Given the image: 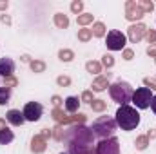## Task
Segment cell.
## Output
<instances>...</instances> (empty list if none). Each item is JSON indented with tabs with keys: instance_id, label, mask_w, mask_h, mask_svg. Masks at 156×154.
<instances>
[{
	"instance_id": "cell-28",
	"label": "cell",
	"mask_w": 156,
	"mask_h": 154,
	"mask_svg": "<svg viewBox=\"0 0 156 154\" xmlns=\"http://www.w3.org/2000/svg\"><path fill=\"white\" fill-rule=\"evenodd\" d=\"M102 65H104V67H107V69H111V67L115 65V58H113L111 54H105V56H102Z\"/></svg>"
},
{
	"instance_id": "cell-3",
	"label": "cell",
	"mask_w": 156,
	"mask_h": 154,
	"mask_svg": "<svg viewBox=\"0 0 156 154\" xmlns=\"http://www.w3.org/2000/svg\"><path fill=\"white\" fill-rule=\"evenodd\" d=\"M91 131H93L94 136H98V138H102V140L113 138V134H115V131H116V120L111 118V116H100L98 120L93 121Z\"/></svg>"
},
{
	"instance_id": "cell-2",
	"label": "cell",
	"mask_w": 156,
	"mask_h": 154,
	"mask_svg": "<svg viewBox=\"0 0 156 154\" xmlns=\"http://www.w3.org/2000/svg\"><path fill=\"white\" fill-rule=\"evenodd\" d=\"M116 125L122 131H133L140 125V114L134 107L129 105H120V109L116 111Z\"/></svg>"
},
{
	"instance_id": "cell-39",
	"label": "cell",
	"mask_w": 156,
	"mask_h": 154,
	"mask_svg": "<svg viewBox=\"0 0 156 154\" xmlns=\"http://www.w3.org/2000/svg\"><path fill=\"white\" fill-rule=\"evenodd\" d=\"M147 54H149V56H156V44H153V45L147 47Z\"/></svg>"
},
{
	"instance_id": "cell-17",
	"label": "cell",
	"mask_w": 156,
	"mask_h": 154,
	"mask_svg": "<svg viewBox=\"0 0 156 154\" xmlns=\"http://www.w3.org/2000/svg\"><path fill=\"white\" fill-rule=\"evenodd\" d=\"M55 26H56L58 29H66V27L69 26V18H67V15H64V13H56V15H55Z\"/></svg>"
},
{
	"instance_id": "cell-10",
	"label": "cell",
	"mask_w": 156,
	"mask_h": 154,
	"mask_svg": "<svg viewBox=\"0 0 156 154\" xmlns=\"http://www.w3.org/2000/svg\"><path fill=\"white\" fill-rule=\"evenodd\" d=\"M145 33H147V27H145L144 24H133V26L127 29V37H129V40H131L133 44L140 42V40L145 37Z\"/></svg>"
},
{
	"instance_id": "cell-18",
	"label": "cell",
	"mask_w": 156,
	"mask_h": 154,
	"mask_svg": "<svg viewBox=\"0 0 156 154\" xmlns=\"http://www.w3.org/2000/svg\"><path fill=\"white\" fill-rule=\"evenodd\" d=\"M9 98H11V89L9 87H0V105L9 103Z\"/></svg>"
},
{
	"instance_id": "cell-11",
	"label": "cell",
	"mask_w": 156,
	"mask_h": 154,
	"mask_svg": "<svg viewBox=\"0 0 156 154\" xmlns=\"http://www.w3.org/2000/svg\"><path fill=\"white\" fill-rule=\"evenodd\" d=\"M13 73H15V62L11 60V58H0V76L4 78H9L13 76Z\"/></svg>"
},
{
	"instance_id": "cell-6",
	"label": "cell",
	"mask_w": 156,
	"mask_h": 154,
	"mask_svg": "<svg viewBox=\"0 0 156 154\" xmlns=\"http://www.w3.org/2000/svg\"><path fill=\"white\" fill-rule=\"evenodd\" d=\"M105 45L111 51H123V47H125V35L122 31H116V29L109 31L107 38H105Z\"/></svg>"
},
{
	"instance_id": "cell-38",
	"label": "cell",
	"mask_w": 156,
	"mask_h": 154,
	"mask_svg": "<svg viewBox=\"0 0 156 154\" xmlns=\"http://www.w3.org/2000/svg\"><path fill=\"white\" fill-rule=\"evenodd\" d=\"M133 56H134V53L131 49H123V58L125 60H133Z\"/></svg>"
},
{
	"instance_id": "cell-30",
	"label": "cell",
	"mask_w": 156,
	"mask_h": 154,
	"mask_svg": "<svg viewBox=\"0 0 156 154\" xmlns=\"http://www.w3.org/2000/svg\"><path fill=\"white\" fill-rule=\"evenodd\" d=\"M82 102L93 103V91H83V93H82Z\"/></svg>"
},
{
	"instance_id": "cell-25",
	"label": "cell",
	"mask_w": 156,
	"mask_h": 154,
	"mask_svg": "<svg viewBox=\"0 0 156 154\" xmlns=\"http://www.w3.org/2000/svg\"><path fill=\"white\" fill-rule=\"evenodd\" d=\"M76 22H78V26H87V24L93 22V15H89V13H85V15H78Z\"/></svg>"
},
{
	"instance_id": "cell-43",
	"label": "cell",
	"mask_w": 156,
	"mask_h": 154,
	"mask_svg": "<svg viewBox=\"0 0 156 154\" xmlns=\"http://www.w3.org/2000/svg\"><path fill=\"white\" fill-rule=\"evenodd\" d=\"M2 22H4V24H11V18H9L7 15H2Z\"/></svg>"
},
{
	"instance_id": "cell-40",
	"label": "cell",
	"mask_w": 156,
	"mask_h": 154,
	"mask_svg": "<svg viewBox=\"0 0 156 154\" xmlns=\"http://www.w3.org/2000/svg\"><path fill=\"white\" fill-rule=\"evenodd\" d=\"M51 134H53V131H49V129H44V131H42V132H40V136H42V138H44V140H47V138H49V136H51Z\"/></svg>"
},
{
	"instance_id": "cell-27",
	"label": "cell",
	"mask_w": 156,
	"mask_h": 154,
	"mask_svg": "<svg viewBox=\"0 0 156 154\" xmlns=\"http://www.w3.org/2000/svg\"><path fill=\"white\" fill-rule=\"evenodd\" d=\"M31 69H33L35 73H44V71H45V64H44L42 60H33V62H31Z\"/></svg>"
},
{
	"instance_id": "cell-41",
	"label": "cell",
	"mask_w": 156,
	"mask_h": 154,
	"mask_svg": "<svg viewBox=\"0 0 156 154\" xmlns=\"http://www.w3.org/2000/svg\"><path fill=\"white\" fill-rule=\"evenodd\" d=\"M7 5H9V2H7V0H0V11L7 9Z\"/></svg>"
},
{
	"instance_id": "cell-44",
	"label": "cell",
	"mask_w": 156,
	"mask_h": 154,
	"mask_svg": "<svg viewBox=\"0 0 156 154\" xmlns=\"http://www.w3.org/2000/svg\"><path fill=\"white\" fill-rule=\"evenodd\" d=\"M5 127V120H0V129H4Z\"/></svg>"
},
{
	"instance_id": "cell-4",
	"label": "cell",
	"mask_w": 156,
	"mask_h": 154,
	"mask_svg": "<svg viewBox=\"0 0 156 154\" xmlns=\"http://www.w3.org/2000/svg\"><path fill=\"white\" fill-rule=\"evenodd\" d=\"M109 94H111V98H113L116 103L127 105V103L133 100V87H131L127 82L118 80L116 83L109 85Z\"/></svg>"
},
{
	"instance_id": "cell-33",
	"label": "cell",
	"mask_w": 156,
	"mask_h": 154,
	"mask_svg": "<svg viewBox=\"0 0 156 154\" xmlns=\"http://www.w3.org/2000/svg\"><path fill=\"white\" fill-rule=\"evenodd\" d=\"M56 82H58V85H62V87L66 85V87H67V85L71 83V78L69 76H58L56 78Z\"/></svg>"
},
{
	"instance_id": "cell-1",
	"label": "cell",
	"mask_w": 156,
	"mask_h": 154,
	"mask_svg": "<svg viewBox=\"0 0 156 154\" xmlns=\"http://www.w3.org/2000/svg\"><path fill=\"white\" fill-rule=\"evenodd\" d=\"M64 143L67 145V154H93L94 134L83 123L71 125L69 129H66Z\"/></svg>"
},
{
	"instance_id": "cell-45",
	"label": "cell",
	"mask_w": 156,
	"mask_h": 154,
	"mask_svg": "<svg viewBox=\"0 0 156 154\" xmlns=\"http://www.w3.org/2000/svg\"><path fill=\"white\" fill-rule=\"evenodd\" d=\"M60 154H67V152H60Z\"/></svg>"
},
{
	"instance_id": "cell-5",
	"label": "cell",
	"mask_w": 156,
	"mask_h": 154,
	"mask_svg": "<svg viewBox=\"0 0 156 154\" xmlns=\"http://www.w3.org/2000/svg\"><path fill=\"white\" fill-rule=\"evenodd\" d=\"M153 91L151 89H147V87H140V89H136L134 93H133V103L138 107V109H147V107H151V102H153Z\"/></svg>"
},
{
	"instance_id": "cell-14",
	"label": "cell",
	"mask_w": 156,
	"mask_h": 154,
	"mask_svg": "<svg viewBox=\"0 0 156 154\" xmlns=\"http://www.w3.org/2000/svg\"><path fill=\"white\" fill-rule=\"evenodd\" d=\"M80 100H78L76 96H69V98H66V102H64V107H66V111L67 113H76L78 107H80Z\"/></svg>"
},
{
	"instance_id": "cell-19",
	"label": "cell",
	"mask_w": 156,
	"mask_h": 154,
	"mask_svg": "<svg viewBox=\"0 0 156 154\" xmlns=\"http://www.w3.org/2000/svg\"><path fill=\"white\" fill-rule=\"evenodd\" d=\"M85 69L89 73H93V75H98V73H102V64L100 62H87L85 64Z\"/></svg>"
},
{
	"instance_id": "cell-22",
	"label": "cell",
	"mask_w": 156,
	"mask_h": 154,
	"mask_svg": "<svg viewBox=\"0 0 156 154\" xmlns=\"http://www.w3.org/2000/svg\"><path fill=\"white\" fill-rule=\"evenodd\" d=\"M105 107H107V103L104 100H93V103H91V109L94 113H102V111H105Z\"/></svg>"
},
{
	"instance_id": "cell-12",
	"label": "cell",
	"mask_w": 156,
	"mask_h": 154,
	"mask_svg": "<svg viewBox=\"0 0 156 154\" xmlns=\"http://www.w3.org/2000/svg\"><path fill=\"white\" fill-rule=\"evenodd\" d=\"M5 120H7L11 125H16V127H20V125L26 121L24 113H20V111H16V109H11V111L5 114Z\"/></svg>"
},
{
	"instance_id": "cell-29",
	"label": "cell",
	"mask_w": 156,
	"mask_h": 154,
	"mask_svg": "<svg viewBox=\"0 0 156 154\" xmlns=\"http://www.w3.org/2000/svg\"><path fill=\"white\" fill-rule=\"evenodd\" d=\"M64 134H66V132H64V129H62L60 125L53 129V136H55V138H56L58 142H62V140H64Z\"/></svg>"
},
{
	"instance_id": "cell-8",
	"label": "cell",
	"mask_w": 156,
	"mask_h": 154,
	"mask_svg": "<svg viewBox=\"0 0 156 154\" xmlns=\"http://www.w3.org/2000/svg\"><path fill=\"white\" fill-rule=\"evenodd\" d=\"M22 113H24V118L27 121H38L42 113H44V107L40 103H37V102H29V103H26Z\"/></svg>"
},
{
	"instance_id": "cell-9",
	"label": "cell",
	"mask_w": 156,
	"mask_h": 154,
	"mask_svg": "<svg viewBox=\"0 0 156 154\" xmlns=\"http://www.w3.org/2000/svg\"><path fill=\"white\" fill-rule=\"evenodd\" d=\"M144 15H145V13L140 9L138 2H133V0H129V2L125 4V18H127V20L134 22V20H140Z\"/></svg>"
},
{
	"instance_id": "cell-26",
	"label": "cell",
	"mask_w": 156,
	"mask_h": 154,
	"mask_svg": "<svg viewBox=\"0 0 156 154\" xmlns=\"http://www.w3.org/2000/svg\"><path fill=\"white\" fill-rule=\"evenodd\" d=\"M91 37H93L91 29H78V40H82V42H89Z\"/></svg>"
},
{
	"instance_id": "cell-21",
	"label": "cell",
	"mask_w": 156,
	"mask_h": 154,
	"mask_svg": "<svg viewBox=\"0 0 156 154\" xmlns=\"http://www.w3.org/2000/svg\"><path fill=\"white\" fill-rule=\"evenodd\" d=\"M58 56H60L62 62H71V60L75 58V53H73L71 49H62V51L58 53Z\"/></svg>"
},
{
	"instance_id": "cell-20",
	"label": "cell",
	"mask_w": 156,
	"mask_h": 154,
	"mask_svg": "<svg viewBox=\"0 0 156 154\" xmlns=\"http://www.w3.org/2000/svg\"><path fill=\"white\" fill-rule=\"evenodd\" d=\"M91 33H93L94 37H98V38H100V37H104V35H105V26H104L102 22H96V24L93 26Z\"/></svg>"
},
{
	"instance_id": "cell-23",
	"label": "cell",
	"mask_w": 156,
	"mask_h": 154,
	"mask_svg": "<svg viewBox=\"0 0 156 154\" xmlns=\"http://www.w3.org/2000/svg\"><path fill=\"white\" fill-rule=\"evenodd\" d=\"M134 145H136V149L144 151V149H147V145H149V138H147V136H138L136 142H134Z\"/></svg>"
},
{
	"instance_id": "cell-34",
	"label": "cell",
	"mask_w": 156,
	"mask_h": 154,
	"mask_svg": "<svg viewBox=\"0 0 156 154\" xmlns=\"http://www.w3.org/2000/svg\"><path fill=\"white\" fill-rule=\"evenodd\" d=\"M144 83H145V87L149 89H156V78H144Z\"/></svg>"
},
{
	"instance_id": "cell-32",
	"label": "cell",
	"mask_w": 156,
	"mask_h": 154,
	"mask_svg": "<svg viewBox=\"0 0 156 154\" xmlns=\"http://www.w3.org/2000/svg\"><path fill=\"white\" fill-rule=\"evenodd\" d=\"M147 42L153 45V44H156V31H153V29H147Z\"/></svg>"
},
{
	"instance_id": "cell-24",
	"label": "cell",
	"mask_w": 156,
	"mask_h": 154,
	"mask_svg": "<svg viewBox=\"0 0 156 154\" xmlns=\"http://www.w3.org/2000/svg\"><path fill=\"white\" fill-rule=\"evenodd\" d=\"M138 5H140V9H142L144 13H149V11H153V9H154V4H153L151 0H140V2H138Z\"/></svg>"
},
{
	"instance_id": "cell-42",
	"label": "cell",
	"mask_w": 156,
	"mask_h": 154,
	"mask_svg": "<svg viewBox=\"0 0 156 154\" xmlns=\"http://www.w3.org/2000/svg\"><path fill=\"white\" fill-rule=\"evenodd\" d=\"M151 109H153V113L156 114V94L153 96V102H151Z\"/></svg>"
},
{
	"instance_id": "cell-37",
	"label": "cell",
	"mask_w": 156,
	"mask_h": 154,
	"mask_svg": "<svg viewBox=\"0 0 156 154\" xmlns=\"http://www.w3.org/2000/svg\"><path fill=\"white\" fill-rule=\"evenodd\" d=\"M51 103L55 105V109H60V103H62V98H60V96H53V98H51Z\"/></svg>"
},
{
	"instance_id": "cell-31",
	"label": "cell",
	"mask_w": 156,
	"mask_h": 154,
	"mask_svg": "<svg viewBox=\"0 0 156 154\" xmlns=\"http://www.w3.org/2000/svg\"><path fill=\"white\" fill-rule=\"evenodd\" d=\"M83 9V2H80V0H75L73 4H71V11L73 13H80Z\"/></svg>"
},
{
	"instance_id": "cell-36",
	"label": "cell",
	"mask_w": 156,
	"mask_h": 154,
	"mask_svg": "<svg viewBox=\"0 0 156 154\" xmlns=\"http://www.w3.org/2000/svg\"><path fill=\"white\" fill-rule=\"evenodd\" d=\"M16 83H18V80H16V78H13V76L5 78V87H9V89H11V87H15Z\"/></svg>"
},
{
	"instance_id": "cell-35",
	"label": "cell",
	"mask_w": 156,
	"mask_h": 154,
	"mask_svg": "<svg viewBox=\"0 0 156 154\" xmlns=\"http://www.w3.org/2000/svg\"><path fill=\"white\" fill-rule=\"evenodd\" d=\"M64 116H66V114H64V111H62V109H55V111H53V118H55L58 123L62 121V118H64Z\"/></svg>"
},
{
	"instance_id": "cell-13",
	"label": "cell",
	"mask_w": 156,
	"mask_h": 154,
	"mask_svg": "<svg viewBox=\"0 0 156 154\" xmlns=\"http://www.w3.org/2000/svg\"><path fill=\"white\" fill-rule=\"evenodd\" d=\"M45 147H47V140H44L40 134H37L33 140H31V151L35 154H40L45 151Z\"/></svg>"
},
{
	"instance_id": "cell-16",
	"label": "cell",
	"mask_w": 156,
	"mask_h": 154,
	"mask_svg": "<svg viewBox=\"0 0 156 154\" xmlns=\"http://www.w3.org/2000/svg\"><path fill=\"white\" fill-rule=\"evenodd\" d=\"M13 138H15V134H13L11 129H7V127L0 129V145H7V143H11Z\"/></svg>"
},
{
	"instance_id": "cell-15",
	"label": "cell",
	"mask_w": 156,
	"mask_h": 154,
	"mask_svg": "<svg viewBox=\"0 0 156 154\" xmlns=\"http://www.w3.org/2000/svg\"><path fill=\"white\" fill-rule=\"evenodd\" d=\"M93 91H96V93H100V91H104L105 87H109V76H98L94 82H93Z\"/></svg>"
},
{
	"instance_id": "cell-7",
	"label": "cell",
	"mask_w": 156,
	"mask_h": 154,
	"mask_svg": "<svg viewBox=\"0 0 156 154\" xmlns=\"http://www.w3.org/2000/svg\"><path fill=\"white\" fill-rule=\"evenodd\" d=\"M94 154H120V143H118L116 138H107V140H102L96 149Z\"/></svg>"
}]
</instances>
